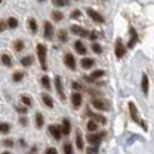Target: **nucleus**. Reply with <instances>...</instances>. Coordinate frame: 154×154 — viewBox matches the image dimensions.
Here are the masks:
<instances>
[{"label":"nucleus","mask_w":154,"mask_h":154,"mask_svg":"<svg viewBox=\"0 0 154 154\" xmlns=\"http://www.w3.org/2000/svg\"><path fill=\"white\" fill-rule=\"evenodd\" d=\"M42 101H44V104L48 106V108H53V100L49 94L42 93Z\"/></svg>","instance_id":"4be33fe9"},{"label":"nucleus","mask_w":154,"mask_h":154,"mask_svg":"<svg viewBox=\"0 0 154 154\" xmlns=\"http://www.w3.org/2000/svg\"><path fill=\"white\" fill-rule=\"evenodd\" d=\"M63 62H65V66L67 67V69L70 70H76V59H74V56L72 55L70 52L65 53V57H63Z\"/></svg>","instance_id":"1a4fd4ad"},{"label":"nucleus","mask_w":154,"mask_h":154,"mask_svg":"<svg viewBox=\"0 0 154 154\" xmlns=\"http://www.w3.org/2000/svg\"><path fill=\"white\" fill-rule=\"evenodd\" d=\"M91 105L98 111H108L109 109V104L106 102V100H102V98H95L91 101Z\"/></svg>","instance_id":"39448f33"},{"label":"nucleus","mask_w":154,"mask_h":154,"mask_svg":"<svg viewBox=\"0 0 154 154\" xmlns=\"http://www.w3.org/2000/svg\"><path fill=\"white\" fill-rule=\"evenodd\" d=\"M6 28H7V23L3 20H0V32H4Z\"/></svg>","instance_id":"c03bdc74"},{"label":"nucleus","mask_w":154,"mask_h":154,"mask_svg":"<svg viewBox=\"0 0 154 154\" xmlns=\"http://www.w3.org/2000/svg\"><path fill=\"white\" fill-rule=\"evenodd\" d=\"M23 79H24V73H23V72H16V73H13V76H11V80L14 81V83H20Z\"/></svg>","instance_id":"7c9ffc66"},{"label":"nucleus","mask_w":154,"mask_h":154,"mask_svg":"<svg viewBox=\"0 0 154 154\" xmlns=\"http://www.w3.org/2000/svg\"><path fill=\"white\" fill-rule=\"evenodd\" d=\"M87 115H88L93 121H95L97 123H102V125H105L106 123V118L102 114H94V112H90V111H87Z\"/></svg>","instance_id":"dca6fc26"},{"label":"nucleus","mask_w":154,"mask_h":154,"mask_svg":"<svg viewBox=\"0 0 154 154\" xmlns=\"http://www.w3.org/2000/svg\"><path fill=\"white\" fill-rule=\"evenodd\" d=\"M32 63H34V56H31V55H27V56L21 59V65L24 67H29V66H32Z\"/></svg>","instance_id":"b1692460"},{"label":"nucleus","mask_w":154,"mask_h":154,"mask_svg":"<svg viewBox=\"0 0 154 154\" xmlns=\"http://www.w3.org/2000/svg\"><path fill=\"white\" fill-rule=\"evenodd\" d=\"M85 11H87V16H88L93 21H95V23H100V24H104V23H105V18H104V16H102V14H100L98 11H95L94 8H87Z\"/></svg>","instance_id":"423d86ee"},{"label":"nucleus","mask_w":154,"mask_h":154,"mask_svg":"<svg viewBox=\"0 0 154 154\" xmlns=\"http://www.w3.org/2000/svg\"><path fill=\"white\" fill-rule=\"evenodd\" d=\"M10 129H11V126L6 123V122H0V133L2 134H7L10 133Z\"/></svg>","instance_id":"cd10ccee"},{"label":"nucleus","mask_w":154,"mask_h":154,"mask_svg":"<svg viewBox=\"0 0 154 154\" xmlns=\"http://www.w3.org/2000/svg\"><path fill=\"white\" fill-rule=\"evenodd\" d=\"M91 49H93V52L97 53V55L102 53V46L98 44V42H93V44H91Z\"/></svg>","instance_id":"c9c22d12"},{"label":"nucleus","mask_w":154,"mask_h":154,"mask_svg":"<svg viewBox=\"0 0 154 154\" xmlns=\"http://www.w3.org/2000/svg\"><path fill=\"white\" fill-rule=\"evenodd\" d=\"M14 49H16V52H21V51H23V49H24V42H23V41L21 39H17V41H14Z\"/></svg>","instance_id":"473e14b6"},{"label":"nucleus","mask_w":154,"mask_h":154,"mask_svg":"<svg viewBox=\"0 0 154 154\" xmlns=\"http://www.w3.org/2000/svg\"><path fill=\"white\" fill-rule=\"evenodd\" d=\"M53 6H56V7H65V6H69V0H52Z\"/></svg>","instance_id":"f704fd0d"},{"label":"nucleus","mask_w":154,"mask_h":154,"mask_svg":"<svg viewBox=\"0 0 154 154\" xmlns=\"http://www.w3.org/2000/svg\"><path fill=\"white\" fill-rule=\"evenodd\" d=\"M115 55H116L118 59H121V57H123L126 55V48L121 38H118L116 42H115Z\"/></svg>","instance_id":"0eeeda50"},{"label":"nucleus","mask_w":154,"mask_h":154,"mask_svg":"<svg viewBox=\"0 0 154 154\" xmlns=\"http://www.w3.org/2000/svg\"><path fill=\"white\" fill-rule=\"evenodd\" d=\"M2 154H11V153H10V151H3Z\"/></svg>","instance_id":"09e8293b"},{"label":"nucleus","mask_w":154,"mask_h":154,"mask_svg":"<svg viewBox=\"0 0 154 154\" xmlns=\"http://www.w3.org/2000/svg\"><path fill=\"white\" fill-rule=\"evenodd\" d=\"M129 34H130V38H129V41H128V48H133L134 45L137 44L139 35H137V32H136V29H134L133 27H130L129 28Z\"/></svg>","instance_id":"f8f14e48"},{"label":"nucleus","mask_w":154,"mask_h":154,"mask_svg":"<svg viewBox=\"0 0 154 154\" xmlns=\"http://www.w3.org/2000/svg\"><path fill=\"white\" fill-rule=\"evenodd\" d=\"M74 49H76V52L79 53V55H85V53H87V49H85L84 44H83L81 41H76V42H74Z\"/></svg>","instance_id":"aec40b11"},{"label":"nucleus","mask_w":154,"mask_h":154,"mask_svg":"<svg viewBox=\"0 0 154 154\" xmlns=\"http://www.w3.org/2000/svg\"><path fill=\"white\" fill-rule=\"evenodd\" d=\"M3 146L13 147V146H14V140H13V139H4V140H3Z\"/></svg>","instance_id":"58836bf2"},{"label":"nucleus","mask_w":154,"mask_h":154,"mask_svg":"<svg viewBox=\"0 0 154 154\" xmlns=\"http://www.w3.org/2000/svg\"><path fill=\"white\" fill-rule=\"evenodd\" d=\"M87 130H88V132H97L98 123L95 121H93V119H90V121L87 122Z\"/></svg>","instance_id":"bb28decb"},{"label":"nucleus","mask_w":154,"mask_h":154,"mask_svg":"<svg viewBox=\"0 0 154 154\" xmlns=\"http://www.w3.org/2000/svg\"><path fill=\"white\" fill-rule=\"evenodd\" d=\"M55 35V29H53V25L49 23V21H45L44 23V38L45 39L51 41Z\"/></svg>","instance_id":"9d476101"},{"label":"nucleus","mask_w":154,"mask_h":154,"mask_svg":"<svg viewBox=\"0 0 154 154\" xmlns=\"http://www.w3.org/2000/svg\"><path fill=\"white\" fill-rule=\"evenodd\" d=\"M37 153H38V146H32L31 147V150H29L27 154H37Z\"/></svg>","instance_id":"49530a36"},{"label":"nucleus","mask_w":154,"mask_h":154,"mask_svg":"<svg viewBox=\"0 0 154 154\" xmlns=\"http://www.w3.org/2000/svg\"><path fill=\"white\" fill-rule=\"evenodd\" d=\"M55 90H56L57 97L60 98L62 101H65L66 95H65V90H63V83H62L60 76H55Z\"/></svg>","instance_id":"20e7f679"},{"label":"nucleus","mask_w":154,"mask_h":154,"mask_svg":"<svg viewBox=\"0 0 154 154\" xmlns=\"http://www.w3.org/2000/svg\"><path fill=\"white\" fill-rule=\"evenodd\" d=\"M37 55H38V59H39L41 69L46 70L48 69V66H46V48H45L42 44L37 45Z\"/></svg>","instance_id":"f03ea898"},{"label":"nucleus","mask_w":154,"mask_h":154,"mask_svg":"<svg viewBox=\"0 0 154 154\" xmlns=\"http://www.w3.org/2000/svg\"><path fill=\"white\" fill-rule=\"evenodd\" d=\"M70 101H72V105L74 108H80V105L83 104V97H81V94L79 91H74L72 94V97H70Z\"/></svg>","instance_id":"ddd939ff"},{"label":"nucleus","mask_w":154,"mask_h":154,"mask_svg":"<svg viewBox=\"0 0 154 154\" xmlns=\"http://www.w3.org/2000/svg\"><path fill=\"white\" fill-rule=\"evenodd\" d=\"M16 109L18 111L20 114H24V115L28 112V108H27V106H16Z\"/></svg>","instance_id":"79ce46f5"},{"label":"nucleus","mask_w":154,"mask_h":154,"mask_svg":"<svg viewBox=\"0 0 154 154\" xmlns=\"http://www.w3.org/2000/svg\"><path fill=\"white\" fill-rule=\"evenodd\" d=\"M72 88H73L74 91H80L83 87H81L80 83H77V81H73V83H72Z\"/></svg>","instance_id":"a19ab883"},{"label":"nucleus","mask_w":154,"mask_h":154,"mask_svg":"<svg viewBox=\"0 0 154 154\" xmlns=\"http://www.w3.org/2000/svg\"><path fill=\"white\" fill-rule=\"evenodd\" d=\"M63 153L65 154H74V150H73V146H72V143H65L63 144Z\"/></svg>","instance_id":"72a5a7b5"},{"label":"nucleus","mask_w":154,"mask_h":154,"mask_svg":"<svg viewBox=\"0 0 154 154\" xmlns=\"http://www.w3.org/2000/svg\"><path fill=\"white\" fill-rule=\"evenodd\" d=\"M0 60H2V63H3L6 67H11L13 60H11V57H10V55H7V53H2V55H0Z\"/></svg>","instance_id":"412c9836"},{"label":"nucleus","mask_w":154,"mask_h":154,"mask_svg":"<svg viewBox=\"0 0 154 154\" xmlns=\"http://www.w3.org/2000/svg\"><path fill=\"white\" fill-rule=\"evenodd\" d=\"M104 76H105V72H104V70H94L90 76H84V77L87 81H95V80H98V79H102Z\"/></svg>","instance_id":"2eb2a0df"},{"label":"nucleus","mask_w":154,"mask_h":154,"mask_svg":"<svg viewBox=\"0 0 154 154\" xmlns=\"http://www.w3.org/2000/svg\"><path fill=\"white\" fill-rule=\"evenodd\" d=\"M28 25H29V29H31V32H32V34H37V31H38V24H37V21L34 20V18H28Z\"/></svg>","instance_id":"c756f323"},{"label":"nucleus","mask_w":154,"mask_h":154,"mask_svg":"<svg viewBox=\"0 0 154 154\" xmlns=\"http://www.w3.org/2000/svg\"><path fill=\"white\" fill-rule=\"evenodd\" d=\"M70 17H72V18H80V17H81V11H80V10H74V11L70 14Z\"/></svg>","instance_id":"37998d69"},{"label":"nucleus","mask_w":154,"mask_h":154,"mask_svg":"<svg viewBox=\"0 0 154 154\" xmlns=\"http://www.w3.org/2000/svg\"><path fill=\"white\" fill-rule=\"evenodd\" d=\"M128 106H129V114H130V118L133 119V122H136L140 128H142L143 130H146L147 132V125H146V122L143 121V118L140 116V114H139V109H137V106H136V104L134 102L130 101L129 104H128Z\"/></svg>","instance_id":"f257e3e1"},{"label":"nucleus","mask_w":154,"mask_h":154,"mask_svg":"<svg viewBox=\"0 0 154 154\" xmlns=\"http://www.w3.org/2000/svg\"><path fill=\"white\" fill-rule=\"evenodd\" d=\"M41 83L44 85V88H46V91L52 90V83H51V79L48 76H42L41 77Z\"/></svg>","instance_id":"393cba45"},{"label":"nucleus","mask_w":154,"mask_h":154,"mask_svg":"<svg viewBox=\"0 0 154 154\" xmlns=\"http://www.w3.org/2000/svg\"><path fill=\"white\" fill-rule=\"evenodd\" d=\"M149 85H150V83H149V76H147V74H143L142 76V91L144 95L149 94Z\"/></svg>","instance_id":"a211bd4d"},{"label":"nucleus","mask_w":154,"mask_h":154,"mask_svg":"<svg viewBox=\"0 0 154 154\" xmlns=\"http://www.w3.org/2000/svg\"><path fill=\"white\" fill-rule=\"evenodd\" d=\"M80 65H81V67H83V69L88 70V69H91V67L95 65V60H94V59H91V57H83V59H81V62H80Z\"/></svg>","instance_id":"f3484780"},{"label":"nucleus","mask_w":154,"mask_h":154,"mask_svg":"<svg viewBox=\"0 0 154 154\" xmlns=\"http://www.w3.org/2000/svg\"><path fill=\"white\" fill-rule=\"evenodd\" d=\"M18 123H20L21 126H28V118H27V116H20Z\"/></svg>","instance_id":"ea45409f"},{"label":"nucleus","mask_w":154,"mask_h":154,"mask_svg":"<svg viewBox=\"0 0 154 154\" xmlns=\"http://www.w3.org/2000/svg\"><path fill=\"white\" fill-rule=\"evenodd\" d=\"M48 130H49V133H51V136H52L55 140H60L62 139V129H60V126H57V125H49L48 126Z\"/></svg>","instance_id":"9b49d317"},{"label":"nucleus","mask_w":154,"mask_h":154,"mask_svg":"<svg viewBox=\"0 0 154 154\" xmlns=\"http://www.w3.org/2000/svg\"><path fill=\"white\" fill-rule=\"evenodd\" d=\"M38 2H45V0H38Z\"/></svg>","instance_id":"8fccbe9b"},{"label":"nucleus","mask_w":154,"mask_h":154,"mask_svg":"<svg viewBox=\"0 0 154 154\" xmlns=\"http://www.w3.org/2000/svg\"><path fill=\"white\" fill-rule=\"evenodd\" d=\"M88 38H90V39H91V41H94V42H95V39H97V38H98V35H97V34H95V32H90Z\"/></svg>","instance_id":"de8ad7c7"},{"label":"nucleus","mask_w":154,"mask_h":154,"mask_svg":"<svg viewBox=\"0 0 154 154\" xmlns=\"http://www.w3.org/2000/svg\"><path fill=\"white\" fill-rule=\"evenodd\" d=\"M2 2H3V0H0V4H2Z\"/></svg>","instance_id":"3c124183"},{"label":"nucleus","mask_w":154,"mask_h":154,"mask_svg":"<svg viewBox=\"0 0 154 154\" xmlns=\"http://www.w3.org/2000/svg\"><path fill=\"white\" fill-rule=\"evenodd\" d=\"M57 38H59L60 42H66L69 37H67V32H66L65 29H60V31H57Z\"/></svg>","instance_id":"e433bc0d"},{"label":"nucleus","mask_w":154,"mask_h":154,"mask_svg":"<svg viewBox=\"0 0 154 154\" xmlns=\"http://www.w3.org/2000/svg\"><path fill=\"white\" fill-rule=\"evenodd\" d=\"M6 23H7V27L10 29H14V28H17V27H18V21H17V18H14V17H10Z\"/></svg>","instance_id":"c85d7f7f"},{"label":"nucleus","mask_w":154,"mask_h":154,"mask_svg":"<svg viewBox=\"0 0 154 154\" xmlns=\"http://www.w3.org/2000/svg\"><path fill=\"white\" fill-rule=\"evenodd\" d=\"M52 18H53V21H62L63 20V13L59 11V10H53L52 11Z\"/></svg>","instance_id":"2f4dec72"},{"label":"nucleus","mask_w":154,"mask_h":154,"mask_svg":"<svg viewBox=\"0 0 154 154\" xmlns=\"http://www.w3.org/2000/svg\"><path fill=\"white\" fill-rule=\"evenodd\" d=\"M45 154H57V150L55 147H48V149L45 150Z\"/></svg>","instance_id":"a18cd8bd"},{"label":"nucleus","mask_w":154,"mask_h":154,"mask_svg":"<svg viewBox=\"0 0 154 154\" xmlns=\"http://www.w3.org/2000/svg\"><path fill=\"white\" fill-rule=\"evenodd\" d=\"M76 146L79 150H84V139H83V134H81L80 130H77V134H76Z\"/></svg>","instance_id":"6ab92c4d"},{"label":"nucleus","mask_w":154,"mask_h":154,"mask_svg":"<svg viewBox=\"0 0 154 154\" xmlns=\"http://www.w3.org/2000/svg\"><path fill=\"white\" fill-rule=\"evenodd\" d=\"M44 123H45L44 115L41 114V112H37V114H35V125H37V128L38 129L44 128Z\"/></svg>","instance_id":"5701e85b"},{"label":"nucleus","mask_w":154,"mask_h":154,"mask_svg":"<svg viewBox=\"0 0 154 154\" xmlns=\"http://www.w3.org/2000/svg\"><path fill=\"white\" fill-rule=\"evenodd\" d=\"M70 31H72L74 35L81 37V38H88V35H90L88 29L83 28V27H80V25H72V27H70Z\"/></svg>","instance_id":"6e6552de"},{"label":"nucleus","mask_w":154,"mask_h":154,"mask_svg":"<svg viewBox=\"0 0 154 154\" xmlns=\"http://www.w3.org/2000/svg\"><path fill=\"white\" fill-rule=\"evenodd\" d=\"M20 100H21V102L24 104V106H27V108L32 105V98L29 97V95H27V94H23L20 97Z\"/></svg>","instance_id":"a878e982"},{"label":"nucleus","mask_w":154,"mask_h":154,"mask_svg":"<svg viewBox=\"0 0 154 154\" xmlns=\"http://www.w3.org/2000/svg\"><path fill=\"white\" fill-rule=\"evenodd\" d=\"M104 133L105 132H100V133H94V132H90L87 136H85V140L88 142L90 146H100L102 137H104Z\"/></svg>","instance_id":"7ed1b4c3"},{"label":"nucleus","mask_w":154,"mask_h":154,"mask_svg":"<svg viewBox=\"0 0 154 154\" xmlns=\"http://www.w3.org/2000/svg\"><path fill=\"white\" fill-rule=\"evenodd\" d=\"M60 129H62V134H63V136H69L70 134V132H72V123H70V121L67 118H65V119L62 121Z\"/></svg>","instance_id":"4468645a"},{"label":"nucleus","mask_w":154,"mask_h":154,"mask_svg":"<svg viewBox=\"0 0 154 154\" xmlns=\"http://www.w3.org/2000/svg\"><path fill=\"white\" fill-rule=\"evenodd\" d=\"M100 151V146H90L87 149V154H98Z\"/></svg>","instance_id":"4c0bfd02"}]
</instances>
